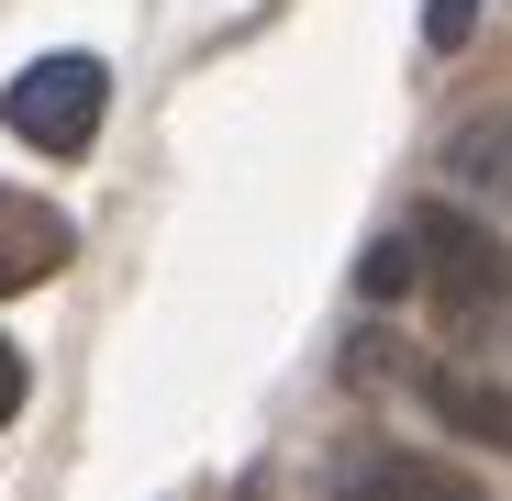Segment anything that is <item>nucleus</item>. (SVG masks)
<instances>
[{
    "instance_id": "6",
    "label": "nucleus",
    "mask_w": 512,
    "mask_h": 501,
    "mask_svg": "<svg viewBox=\"0 0 512 501\" xmlns=\"http://www.w3.org/2000/svg\"><path fill=\"white\" fill-rule=\"evenodd\" d=\"M457 179L512 190V134H501V123H468V134H457Z\"/></svg>"
},
{
    "instance_id": "1",
    "label": "nucleus",
    "mask_w": 512,
    "mask_h": 501,
    "mask_svg": "<svg viewBox=\"0 0 512 501\" xmlns=\"http://www.w3.org/2000/svg\"><path fill=\"white\" fill-rule=\"evenodd\" d=\"M101 112H112V67L101 56H34L12 90H0V123H12L34 156H90V134H101Z\"/></svg>"
},
{
    "instance_id": "3",
    "label": "nucleus",
    "mask_w": 512,
    "mask_h": 501,
    "mask_svg": "<svg viewBox=\"0 0 512 501\" xmlns=\"http://www.w3.org/2000/svg\"><path fill=\"white\" fill-rule=\"evenodd\" d=\"M67 212H45L34 190H0V301H12V290H34V279H56L67 268Z\"/></svg>"
},
{
    "instance_id": "4",
    "label": "nucleus",
    "mask_w": 512,
    "mask_h": 501,
    "mask_svg": "<svg viewBox=\"0 0 512 501\" xmlns=\"http://www.w3.org/2000/svg\"><path fill=\"white\" fill-rule=\"evenodd\" d=\"M423 401H435L446 424L468 435V446H501V457H512V390H501V379H468V368H423Z\"/></svg>"
},
{
    "instance_id": "2",
    "label": "nucleus",
    "mask_w": 512,
    "mask_h": 501,
    "mask_svg": "<svg viewBox=\"0 0 512 501\" xmlns=\"http://www.w3.org/2000/svg\"><path fill=\"white\" fill-rule=\"evenodd\" d=\"M412 245H423V279H435L446 312H501L512 257H501L479 223H457V212H412Z\"/></svg>"
},
{
    "instance_id": "8",
    "label": "nucleus",
    "mask_w": 512,
    "mask_h": 501,
    "mask_svg": "<svg viewBox=\"0 0 512 501\" xmlns=\"http://www.w3.org/2000/svg\"><path fill=\"white\" fill-rule=\"evenodd\" d=\"M23 412V346H0V424Z\"/></svg>"
},
{
    "instance_id": "7",
    "label": "nucleus",
    "mask_w": 512,
    "mask_h": 501,
    "mask_svg": "<svg viewBox=\"0 0 512 501\" xmlns=\"http://www.w3.org/2000/svg\"><path fill=\"white\" fill-rule=\"evenodd\" d=\"M468 23H479V0H423V45H435V56H457Z\"/></svg>"
},
{
    "instance_id": "5",
    "label": "nucleus",
    "mask_w": 512,
    "mask_h": 501,
    "mask_svg": "<svg viewBox=\"0 0 512 501\" xmlns=\"http://www.w3.org/2000/svg\"><path fill=\"white\" fill-rule=\"evenodd\" d=\"M412 279H423V245H412V223H401L390 245H368V257H357V290H368V301H401Z\"/></svg>"
}]
</instances>
